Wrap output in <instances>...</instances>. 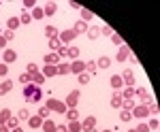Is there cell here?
<instances>
[{"label":"cell","instance_id":"obj_1","mask_svg":"<svg viewBox=\"0 0 160 132\" xmlns=\"http://www.w3.org/2000/svg\"><path fill=\"white\" fill-rule=\"evenodd\" d=\"M22 96H24L26 102H30V105H38L41 102V98H43V90L34 83H26L24 90H22Z\"/></svg>","mask_w":160,"mask_h":132},{"label":"cell","instance_id":"obj_2","mask_svg":"<svg viewBox=\"0 0 160 132\" xmlns=\"http://www.w3.org/2000/svg\"><path fill=\"white\" fill-rule=\"evenodd\" d=\"M47 109L49 111H58V113H64V109H66V105L64 102H58V100H47Z\"/></svg>","mask_w":160,"mask_h":132},{"label":"cell","instance_id":"obj_3","mask_svg":"<svg viewBox=\"0 0 160 132\" xmlns=\"http://www.w3.org/2000/svg\"><path fill=\"white\" fill-rule=\"evenodd\" d=\"M75 36H77V32H75V30H64V32H62V34L58 36V38H60V43H62V45H64V43H71Z\"/></svg>","mask_w":160,"mask_h":132},{"label":"cell","instance_id":"obj_4","mask_svg":"<svg viewBox=\"0 0 160 132\" xmlns=\"http://www.w3.org/2000/svg\"><path fill=\"white\" fill-rule=\"evenodd\" d=\"M77 102H79V90H75V92H71V94L66 96V105H68L71 109L77 107Z\"/></svg>","mask_w":160,"mask_h":132},{"label":"cell","instance_id":"obj_5","mask_svg":"<svg viewBox=\"0 0 160 132\" xmlns=\"http://www.w3.org/2000/svg\"><path fill=\"white\" fill-rule=\"evenodd\" d=\"M122 81L128 85V87H132V85H135V75H132V71H130V68H128V71H124Z\"/></svg>","mask_w":160,"mask_h":132},{"label":"cell","instance_id":"obj_6","mask_svg":"<svg viewBox=\"0 0 160 132\" xmlns=\"http://www.w3.org/2000/svg\"><path fill=\"white\" fill-rule=\"evenodd\" d=\"M83 71H86V64L81 60H75L73 64H71V72H75V75H81Z\"/></svg>","mask_w":160,"mask_h":132},{"label":"cell","instance_id":"obj_7","mask_svg":"<svg viewBox=\"0 0 160 132\" xmlns=\"http://www.w3.org/2000/svg\"><path fill=\"white\" fill-rule=\"evenodd\" d=\"M128 56H130V49L126 47V45H120V49H118V56H115V58H118V62L126 60Z\"/></svg>","mask_w":160,"mask_h":132},{"label":"cell","instance_id":"obj_8","mask_svg":"<svg viewBox=\"0 0 160 132\" xmlns=\"http://www.w3.org/2000/svg\"><path fill=\"white\" fill-rule=\"evenodd\" d=\"M148 115H149L148 107H135L132 109V117H148Z\"/></svg>","mask_w":160,"mask_h":132},{"label":"cell","instance_id":"obj_9","mask_svg":"<svg viewBox=\"0 0 160 132\" xmlns=\"http://www.w3.org/2000/svg\"><path fill=\"white\" fill-rule=\"evenodd\" d=\"M28 124H30V128H41V126H43V117H41V115H30Z\"/></svg>","mask_w":160,"mask_h":132},{"label":"cell","instance_id":"obj_10","mask_svg":"<svg viewBox=\"0 0 160 132\" xmlns=\"http://www.w3.org/2000/svg\"><path fill=\"white\" fill-rule=\"evenodd\" d=\"M56 9H58V4H56V2H47V4H45V9H43L45 17H51V15L56 13Z\"/></svg>","mask_w":160,"mask_h":132},{"label":"cell","instance_id":"obj_11","mask_svg":"<svg viewBox=\"0 0 160 132\" xmlns=\"http://www.w3.org/2000/svg\"><path fill=\"white\" fill-rule=\"evenodd\" d=\"M53 75H58V66H53V64H47V66L43 68V77H53Z\"/></svg>","mask_w":160,"mask_h":132},{"label":"cell","instance_id":"obj_12","mask_svg":"<svg viewBox=\"0 0 160 132\" xmlns=\"http://www.w3.org/2000/svg\"><path fill=\"white\" fill-rule=\"evenodd\" d=\"M139 96V98H143V100H145V102H152V100H154V98L149 96L148 92H145V90H143V87H139V90H135V98Z\"/></svg>","mask_w":160,"mask_h":132},{"label":"cell","instance_id":"obj_13","mask_svg":"<svg viewBox=\"0 0 160 132\" xmlns=\"http://www.w3.org/2000/svg\"><path fill=\"white\" fill-rule=\"evenodd\" d=\"M122 85H124V81H122V77H120V75H113V77H111V87H113L115 92H118Z\"/></svg>","mask_w":160,"mask_h":132},{"label":"cell","instance_id":"obj_14","mask_svg":"<svg viewBox=\"0 0 160 132\" xmlns=\"http://www.w3.org/2000/svg\"><path fill=\"white\" fill-rule=\"evenodd\" d=\"M122 100H124L122 94H120V92H115L113 98H111V107H113V109H120V107H122Z\"/></svg>","mask_w":160,"mask_h":132},{"label":"cell","instance_id":"obj_15","mask_svg":"<svg viewBox=\"0 0 160 132\" xmlns=\"http://www.w3.org/2000/svg\"><path fill=\"white\" fill-rule=\"evenodd\" d=\"M98 36H100V28H98V26L88 28V38H92V41H94V38H98Z\"/></svg>","mask_w":160,"mask_h":132},{"label":"cell","instance_id":"obj_16","mask_svg":"<svg viewBox=\"0 0 160 132\" xmlns=\"http://www.w3.org/2000/svg\"><path fill=\"white\" fill-rule=\"evenodd\" d=\"M9 120H11V111H9V109H2V111H0V126H4Z\"/></svg>","mask_w":160,"mask_h":132},{"label":"cell","instance_id":"obj_17","mask_svg":"<svg viewBox=\"0 0 160 132\" xmlns=\"http://www.w3.org/2000/svg\"><path fill=\"white\" fill-rule=\"evenodd\" d=\"M58 62H60V56H58V53H47V56H45V64H53V66H56Z\"/></svg>","mask_w":160,"mask_h":132},{"label":"cell","instance_id":"obj_18","mask_svg":"<svg viewBox=\"0 0 160 132\" xmlns=\"http://www.w3.org/2000/svg\"><path fill=\"white\" fill-rule=\"evenodd\" d=\"M73 30L77 32V34H81V32L86 34V32H88V26H86V22H81V19H79V22L75 24V28H73Z\"/></svg>","mask_w":160,"mask_h":132},{"label":"cell","instance_id":"obj_19","mask_svg":"<svg viewBox=\"0 0 160 132\" xmlns=\"http://www.w3.org/2000/svg\"><path fill=\"white\" fill-rule=\"evenodd\" d=\"M94 124H96L94 117H86V121L81 124V130H92V128H94Z\"/></svg>","mask_w":160,"mask_h":132},{"label":"cell","instance_id":"obj_20","mask_svg":"<svg viewBox=\"0 0 160 132\" xmlns=\"http://www.w3.org/2000/svg\"><path fill=\"white\" fill-rule=\"evenodd\" d=\"M96 66H98V68H109V66H111V60L107 58V56H102V58H98Z\"/></svg>","mask_w":160,"mask_h":132},{"label":"cell","instance_id":"obj_21","mask_svg":"<svg viewBox=\"0 0 160 132\" xmlns=\"http://www.w3.org/2000/svg\"><path fill=\"white\" fill-rule=\"evenodd\" d=\"M41 128H43L45 132H56V124H53L51 120H45V121H43V126H41Z\"/></svg>","mask_w":160,"mask_h":132},{"label":"cell","instance_id":"obj_22","mask_svg":"<svg viewBox=\"0 0 160 132\" xmlns=\"http://www.w3.org/2000/svg\"><path fill=\"white\" fill-rule=\"evenodd\" d=\"M19 26V17H9V22H7V28L15 32V28Z\"/></svg>","mask_w":160,"mask_h":132},{"label":"cell","instance_id":"obj_23","mask_svg":"<svg viewBox=\"0 0 160 132\" xmlns=\"http://www.w3.org/2000/svg\"><path fill=\"white\" fill-rule=\"evenodd\" d=\"M122 98L124 100H132V98H135V87H126L124 94H122Z\"/></svg>","mask_w":160,"mask_h":132},{"label":"cell","instance_id":"obj_24","mask_svg":"<svg viewBox=\"0 0 160 132\" xmlns=\"http://www.w3.org/2000/svg\"><path fill=\"white\" fill-rule=\"evenodd\" d=\"M11 87H13V81H4V83H0V96L7 94V92H11Z\"/></svg>","mask_w":160,"mask_h":132},{"label":"cell","instance_id":"obj_25","mask_svg":"<svg viewBox=\"0 0 160 132\" xmlns=\"http://www.w3.org/2000/svg\"><path fill=\"white\" fill-rule=\"evenodd\" d=\"M96 71H98L96 62H86V72H88V75H94Z\"/></svg>","mask_w":160,"mask_h":132},{"label":"cell","instance_id":"obj_26","mask_svg":"<svg viewBox=\"0 0 160 132\" xmlns=\"http://www.w3.org/2000/svg\"><path fill=\"white\" fill-rule=\"evenodd\" d=\"M79 11H81V22H90V19L94 17V13L88 11V9H79Z\"/></svg>","mask_w":160,"mask_h":132},{"label":"cell","instance_id":"obj_27","mask_svg":"<svg viewBox=\"0 0 160 132\" xmlns=\"http://www.w3.org/2000/svg\"><path fill=\"white\" fill-rule=\"evenodd\" d=\"M45 34H47V38H56L58 36V30L53 26H45Z\"/></svg>","mask_w":160,"mask_h":132},{"label":"cell","instance_id":"obj_28","mask_svg":"<svg viewBox=\"0 0 160 132\" xmlns=\"http://www.w3.org/2000/svg\"><path fill=\"white\" fill-rule=\"evenodd\" d=\"M66 128H68V132H79V130H81V124L75 120V121H68V126H66Z\"/></svg>","mask_w":160,"mask_h":132},{"label":"cell","instance_id":"obj_29","mask_svg":"<svg viewBox=\"0 0 160 132\" xmlns=\"http://www.w3.org/2000/svg\"><path fill=\"white\" fill-rule=\"evenodd\" d=\"M30 22H32V15H30L28 11H24L22 15H19V24H30Z\"/></svg>","mask_w":160,"mask_h":132},{"label":"cell","instance_id":"obj_30","mask_svg":"<svg viewBox=\"0 0 160 132\" xmlns=\"http://www.w3.org/2000/svg\"><path fill=\"white\" fill-rule=\"evenodd\" d=\"M28 75H30V79H32L34 75H38V66L34 64V62H30V64H28Z\"/></svg>","mask_w":160,"mask_h":132},{"label":"cell","instance_id":"obj_31","mask_svg":"<svg viewBox=\"0 0 160 132\" xmlns=\"http://www.w3.org/2000/svg\"><path fill=\"white\" fill-rule=\"evenodd\" d=\"M68 72H71L68 64H58V75H68Z\"/></svg>","mask_w":160,"mask_h":132},{"label":"cell","instance_id":"obj_32","mask_svg":"<svg viewBox=\"0 0 160 132\" xmlns=\"http://www.w3.org/2000/svg\"><path fill=\"white\" fill-rule=\"evenodd\" d=\"M62 47V43H60V38L56 36V38H49V49H60Z\"/></svg>","mask_w":160,"mask_h":132},{"label":"cell","instance_id":"obj_33","mask_svg":"<svg viewBox=\"0 0 160 132\" xmlns=\"http://www.w3.org/2000/svg\"><path fill=\"white\" fill-rule=\"evenodd\" d=\"M15 58H17V53H15L13 49H9V51H4V60H7V62H13Z\"/></svg>","mask_w":160,"mask_h":132},{"label":"cell","instance_id":"obj_34","mask_svg":"<svg viewBox=\"0 0 160 132\" xmlns=\"http://www.w3.org/2000/svg\"><path fill=\"white\" fill-rule=\"evenodd\" d=\"M68 58L77 60V58H79V47H68Z\"/></svg>","mask_w":160,"mask_h":132},{"label":"cell","instance_id":"obj_35","mask_svg":"<svg viewBox=\"0 0 160 132\" xmlns=\"http://www.w3.org/2000/svg\"><path fill=\"white\" fill-rule=\"evenodd\" d=\"M17 120L28 121V120H30V111H28V109H22V111H19V117H17Z\"/></svg>","mask_w":160,"mask_h":132},{"label":"cell","instance_id":"obj_36","mask_svg":"<svg viewBox=\"0 0 160 132\" xmlns=\"http://www.w3.org/2000/svg\"><path fill=\"white\" fill-rule=\"evenodd\" d=\"M122 107H124V111H132L135 109V102L132 100H122Z\"/></svg>","mask_w":160,"mask_h":132},{"label":"cell","instance_id":"obj_37","mask_svg":"<svg viewBox=\"0 0 160 132\" xmlns=\"http://www.w3.org/2000/svg\"><path fill=\"white\" fill-rule=\"evenodd\" d=\"M88 81H90V75H88V72L83 71V72H81V75H79V83H81V85H86Z\"/></svg>","mask_w":160,"mask_h":132},{"label":"cell","instance_id":"obj_38","mask_svg":"<svg viewBox=\"0 0 160 132\" xmlns=\"http://www.w3.org/2000/svg\"><path fill=\"white\" fill-rule=\"evenodd\" d=\"M30 15H32L34 19H43V17H45V13H43V9H34V13H30Z\"/></svg>","mask_w":160,"mask_h":132},{"label":"cell","instance_id":"obj_39","mask_svg":"<svg viewBox=\"0 0 160 132\" xmlns=\"http://www.w3.org/2000/svg\"><path fill=\"white\" fill-rule=\"evenodd\" d=\"M100 34H102V36H111V34H113V30H111L109 26H102V28H100Z\"/></svg>","mask_w":160,"mask_h":132},{"label":"cell","instance_id":"obj_40","mask_svg":"<svg viewBox=\"0 0 160 132\" xmlns=\"http://www.w3.org/2000/svg\"><path fill=\"white\" fill-rule=\"evenodd\" d=\"M56 53H58V56H60V58H66V56H68V47H64V45H62V47L58 49V51H56Z\"/></svg>","mask_w":160,"mask_h":132},{"label":"cell","instance_id":"obj_41","mask_svg":"<svg viewBox=\"0 0 160 132\" xmlns=\"http://www.w3.org/2000/svg\"><path fill=\"white\" fill-rule=\"evenodd\" d=\"M2 38H4V41H13V38H15V32H13V30H7V32L2 34Z\"/></svg>","mask_w":160,"mask_h":132},{"label":"cell","instance_id":"obj_42","mask_svg":"<svg viewBox=\"0 0 160 132\" xmlns=\"http://www.w3.org/2000/svg\"><path fill=\"white\" fill-rule=\"evenodd\" d=\"M49 113H51V111L47 107H41V109H38V115H41V117H49Z\"/></svg>","mask_w":160,"mask_h":132},{"label":"cell","instance_id":"obj_43","mask_svg":"<svg viewBox=\"0 0 160 132\" xmlns=\"http://www.w3.org/2000/svg\"><path fill=\"white\" fill-rule=\"evenodd\" d=\"M111 41H113L115 45H124V43H122V36H120V34H115V32L111 34Z\"/></svg>","mask_w":160,"mask_h":132},{"label":"cell","instance_id":"obj_44","mask_svg":"<svg viewBox=\"0 0 160 132\" xmlns=\"http://www.w3.org/2000/svg\"><path fill=\"white\" fill-rule=\"evenodd\" d=\"M77 117H79V113H77L75 109H71V111H68V121H75Z\"/></svg>","mask_w":160,"mask_h":132},{"label":"cell","instance_id":"obj_45","mask_svg":"<svg viewBox=\"0 0 160 132\" xmlns=\"http://www.w3.org/2000/svg\"><path fill=\"white\" fill-rule=\"evenodd\" d=\"M132 120V113L130 111H122V121H130Z\"/></svg>","mask_w":160,"mask_h":132},{"label":"cell","instance_id":"obj_46","mask_svg":"<svg viewBox=\"0 0 160 132\" xmlns=\"http://www.w3.org/2000/svg\"><path fill=\"white\" fill-rule=\"evenodd\" d=\"M7 72H9V66L7 64H0V77H7Z\"/></svg>","mask_w":160,"mask_h":132},{"label":"cell","instance_id":"obj_47","mask_svg":"<svg viewBox=\"0 0 160 132\" xmlns=\"http://www.w3.org/2000/svg\"><path fill=\"white\" fill-rule=\"evenodd\" d=\"M17 121H19V120H13V117H11V120L7 121V128H17Z\"/></svg>","mask_w":160,"mask_h":132},{"label":"cell","instance_id":"obj_48","mask_svg":"<svg viewBox=\"0 0 160 132\" xmlns=\"http://www.w3.org/2000/svg\"><path fill=\"white\" fill-rule=\"evenodd\" d=\"M148 128H152V130H158V120L154 117V120L149 121V126H148Z\"/></svg>","mask_w":160,"mask_h":132},{"label":"cell","instance_id":"obj_49","mask_svg":"<svg viewBox=\"0 0 160 132\" xmlns=\"http://www.w3.org/2000/svg\"><path fill=\"white\" fill-rule=\"evenodd\" d=\"M19 83H30V75H22L19 77Z\"/></svg>","mask_w":160,"mask_h":132},{"label":"cell","instance_id":"obj_50","mask_svg":"<svg viewBox=\"0 0 160 132\" xmlns=\"http://www.w3.org/2000/svg\"><path fill=\"white\" fill-rule=\"evenodd\" d=\"M137 132H149V128L148 126H145V124H141V126H139V128H135Z\"/></svg>","mask_w":160,"mask_h":132},{"label":"cell","instance_id":"obj_51","mask_svg":"<svg viewBox=\"0 0 160 132\" xmlns=\"http://www.w3.org/2000/svg\"><path fill=\"white\" fill-rule=\"evenodd\" d=\"M56 132H68L66 126H56Z\"/></svg>","mask_w":160,"mask_h":132},{"label":"cell","instance_id":"obj_52","mask_svg":"<svg viewBox=\"0 0 160 132\" xmlns=\"http://www.w3.org/2000/svg\"><path fill=\"white\" fill-rule=\"evenodd\" d=\"M24 7H26V9H30V7H34V0H26V2H24Z\"/></svg>","mask_w":160,"mask_h":132},{"label":"cell","instance_id":"obj_53","mask_svg":"<svg viewBox=\"0 0 160 132\" xmlns=\"http://www.w3.org/2000/svg\"><path fill=\"white\" fill-rule=\"evenodd\" d=\"M0 132H9V128L7 126H0Z\"/></svg>","mask_w":160,"mask_h":132},{"label":"cell","instance_id":"obj_54","mask_svg":"<svg viewBox=\"0 0 160 132\" xmlns=\"http://www.w3.org/2000/svg\"><path fill=\"white\" fill-rule=\"evenodd\" d=\"M4 43H7V41H4V38L0 36V47H4Z\"/></svg>","mask_w":160,"mask_h":132},{"label":"cell","instance_id":"obj_55","mask_svg":"<svg viewBox=\"0 0 160 132\" xmlns=\"http://www.w3.org/2000/svg\"><path fill=\"white\" fill-rule=\"evenodd\" d=\"M13 132H24V130H22V128H19V126H17V128H13Z\"/></svg>","mask_w":160,"mask_h":132},{"label":"cell","instance_id":"obj_56","mask_svg":"<svg viewBox=\"0 0 160 132\" xmlns=\"http://www.w3.org/2000/svg\"><path fill=\"white\" fill-rule=\"evenodd\" d=\"M86 132H96V130H94V128H92V130H86Z\"/></svg>","mask_w":160,"mask_h":132},{"label":"cell","instance_id":"obj_57","mask_svg":"<svg viewBox=\"0 0 160 132\" xmlns=\"http://www.w3.org/2000/svg\"><path fill=\"white\" fill-rule=\"evenodd\" d=\"M128 132H137V130H128Z\"/></svg>","mask_w":160,"mask_h":132},{"label":"cell","instance_id":"obj_58","mask_svg":"<svg viewBox=\"0 0 160 132\" xmlns=\"http://www.w3.org/2000/svg\"><path fill=\"white\" fill-rule=\"evenodd\" d=\"M102 132H111V130H102Z\"/></svg>","mask_w":160,"mask_h":132}]
</instances>
